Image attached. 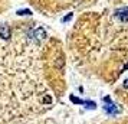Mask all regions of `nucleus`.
<instances>
[{
  "instance_id": "nucleus-1",
  "label": "nucleus",
  "mask_w": 128,
  "mask_h": 124,
  "mask_svg": "<svg viewBox=\"0 0 128 124\" xmlns=\"http://www.w3.org/2000/svg\"><path fill=\"white\" fill-rule=\"evenodd\" d=\"M104 102H105V105H104V108H105V111L108 112V114H118L120 112V110L116 108V105L112 102V100H111L110 97H104Z\"/></svg>"
},
{
  "instance_id": "nucleus-2",
  "label": "nucleus",
  "mask_w": 128,
  "mask_h": 124,
  "mask_svg": "<svg viewBox=\"0 0 128 124\" xmlns=\"http://www.w3.org/2000/svg\"><path fill=\"white\" fill-rule=\"evenodd\" d=\"M114 16L116 19H120L122 22H128V7H121V9H116Z\"/></svg>"
},
{
  "instance_id": "nucleus-3",
  "label": "nucleus",
  "mask_w": 128,
  "mask_h": 124,
  "mask_svg": "<svg viewBox=\"0 0 128 124\" xmlns=\"http://www.w3.org/2000/svg\"><path fill=\"white\" fill-rule=\"evenodd\" d=\"M10 35H12L10 28H9L7 25H2V26H0V38H2L3 41H9V39H10Z\"/></svg>"
},
{
  "instance_id": "nucleus-4",
  "label": "nucleus",
  "mask_w": 128,
  "mask_h": 124,
  "mask_svg": "<svg viewBox=\"0 0 128 124\" xmlns=\"http://www.w3.org/2000/svg\"><path fill=\"white\" fill-rule=\"evenodd\" d=\"M45 38H46V30L43 29V28L35 29V32H33V39H35L36 42H42Z\"/></svg>"
},
{
  "instance_id": "nucleus-5",
  "label": "nucleus",
  "mask_w": 128,
  "mask_h": 124,
  "mask_svg": "<svg viewBox=\"0 0 128 124\" xmlns=\"http://www.w3.org/2000/svg\"><path fill=\"white\" fill-rule=\"evenodd\" d=\"M84 105L88 107L89 110H94V108H96V104H95L94 101H84Z\"/></svg>"
},
{
  "instance_id": "nucleus-6",
  "label": "nucleus",
  "mask_w": 128,
  "mask_h": 124,
  "mask_svg": "<svg viewBox=\"0 0 128 124\" xmlns=\"http://www.w3.org/2000/svg\"><path fill=\"white\" fill-rule=\"evenodd\" d=\"M23 15H32V10L29 9H22V10H18V16H23Z\"/></svg>"
},
{
  "instance_id": "nucleus-7",
  "label": "nucleus",
  "mask_w": 128,
  "mask_h": 124,
  "mask_svg": "<svg viewBox=\"0 0 128 124\" xmlns=\"http://www.w3.org/2000/svg\"><path fill=\"white\" fill-rule=\"evenodd\" d=\"M70 101H72V102H75V104H84V101L79 100V98L75 97V95H70Z\"/></svg>"
},
{
  "instance_id": "nucleus-8",
  "label": "nucleus",
  "mask_w": 128,
  "mask_h": 124,
  "mask_svg": "<svg viewBox=\"0 0 128 124\" xmlns=\"http://www.w3.org/2000/svg\"><path fill=\"white\" fill-rule=\"evenodd\" d=\"M70 19H72V13H69L65 19H62V22H68V20H70Z\"/></svg>"
},
{
  "instance_id": "nucleus-9",
  "label": "nucleus",
  "mask_w": 128,
  "mask_h": 124,
  "mask_svg": "<svg viewBox=\"0 0 128 124\" xmlns=\"http://www.w3.org/2000/svg\"><path fill=\"white\" fill-rule=\"evenodd\" d=\"M122 87H124L125 89H128V78L125 79V81H124V82H122Z\"/></svg>"
},
{
  "instance_id": "nucleus-10",
  "label": "nucleus",
  "mask_w": 128,
  "mask_h": 124,
  "mask_svg": "<svg viewBox=\"0 0 128 124\" xmlns=\"http://www.w3.org/2000/svg\"><path fill=\"white\" fill-rule=\"evenodd\" d=\"M43 102H50V98H49V95H46V98L43 100Z\"/></svg>"
}]
</instances>
